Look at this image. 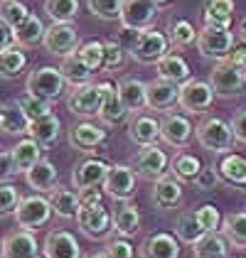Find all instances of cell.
I'll return each instance as SVG.
<instances>
[{
  "label": "cell",
  "mask_w": 246,
  "mask_h": 258,
  "mask_svg": "<svg viewBox=\"0 0 246 258\" xmlns=\"http://www.w3.org/2000/svg\"><path fill=\"white\" fill-rule=\"evenodd\" d=\"M180 101V84L167 79H153L148 84V108L153 111H167Z\"/></svg>",
  "instance_id": "17"
},
{
  "label": "cell",
  "mask_w": 246,
  "mask_h": 258,
  "mask_svg": "<svg viewBox=\"0 0 246 258\" xmlns=\"http://www.w3.org/2000/svg\"><path fill=\"white\" fill-rule=\"evenodd\" d=\"M37 258H44V256H37Z\"/></svg>",
  "instance_id": "61"
},
{
  "label": "cell",
  "mask_w": 246,
  "mask_h": 258,
  "mask_svg": "<svg viewBox=\"0 0 246 258\" xmlns=\"http://www.w3.org/2000/svg\"><path fill=\"white\" fill-rule=\"evenodd\" d=\"M27 15H30V10H27V5L20 3V0H0V20L5 22L10 30L18 27Z\"/></svg>",
  "instance_id": "45"
},
{
  "label": "cell",
  "mask_w": 246,
  "mask_h": 258,
  "mask_svg": "<svg viewBox=\"0 0 246 258\" xmlns=\"http://www.w3.org/2000/svg\"><path fill=\"white\" fill-rule=\"evenodd\" d=\"M52 204L49 199L42 197V195H32V197L20 199L18 209H15V221L20 229L27 231H37L40 226H44L49 219H52Z\"/></svg>",
  "instance_id": "5"
},
{
  "label": "cell",
  "mask_w": 246,
  "mask_h": 258,
  "mask_svg": "<svg viewBox=\"0 0 246 258\" xmlns=\"http://www.w3.org/2000/svg\"><path fill=\"white\" fill-rule=\"evenodd\" d=\"M219 175L224 182L236 184V187H246V158L241 155H224V160L219 162Z\"/></svg>",
  "instance_id": "35"
},
{
  "label": "cell",
  "mask_w": 246,
  "mask_h": 258,
  "mask_svg": "<svg viewBox=\"0 0 246 258\" xmlns=\"http://www.w3.org/2000/svg\"><path fill=\"white\" fill-rule=\"evenodd\" d=\"M158 8L150 0H123V10H121V27L123 30H136L143 32L150 30V25L155 20Z\"/></svg>",
  "instance_id": "11"
},
{
  "label": "cell",
  "mask_w": 246,
  "mask_h": 258,
  "mask_svg": "<svg viewBox=\"0 0 246 258\" xmlns=\"http://www.w3.org/2000/svg\"><path fill=\"white\" fill-rule=\"evenodd\" d=\"M226 241L219 234H205L195 243V256L197 258H226Z\"/></svg>",
  "instance_id": "39"
},
{
  "label": "cell",
  "mask_w": 246,
  "mask_h": 258,
  "mask_svg": "<svg viewBox=\"0 0 246 258\" xmlns=\"http://www.w3.org/2000/svg\"><path fill=\"white\" fill-rule=\"evenodd\" d=\"M239 37H241V42H246V18L239 22Z\"/></svg>",
  "instance_id": "58"
},
{
  "label": "cell",
  "mask_w": 246,
  "mask_h": 258,
  "mask_svg": "<svg viewBox=\"0 0 246 258\" xmlns=\"http://www.w3.org/2000/svg\"><path fill=\"white\" fill-rule=\"evenodd\" d=\"M44 258H82L79 241L69 231H49L44 238Z\"/></svg>",
  "instance_id": "18"
},
{
  "label": "cell",
  "mask_w": 246,
  "mask_h": 258,
  "mask_svg": "<svg viewBox=\"0 0 246 258\" xmlns=\"http://www.w3.org/2000/svg\"><path fill=\"white\" fill-rule=\"evenodd\" d=\"M214 103V91L209 86V81L190 79L180 86V101L177 106L187 113H207Z\"/></svg>",
  "instance_id": "8"
},
{
  "label": "cell",
  "mask_w": 246,
  "mask_h": 258,
  "mask_svg": "<svg viewBox=\"0 0 246 258\" xmlns=\"http://www.w3.org/2000/svg\"><path fill=\"white\" fill-rule=\"evenodd\" d=\"M18 106H20L22 113H25L30 120H40V118H44V116H49V113H52L49 101L35 99V96H30V94L20 96V99H18Z\"/></svg>",
  "instance_id": "46"
},
{
  "label": "cell",
  "mask_w": 246,
  "mask_h": 258,
  "mask_svg": "<svg viewBox=\"0 0 246 258\" xmlns=\"http://www.w3.org/2000/svg\"><path fill=\"white\" fill-rule=\"evenodd\" d=\"M106 251L111 253V258H136L133 246L126 241V238H111L106 243Z\"/></svg>",
  "instance_id": "52"
},
{
  "label": "cell",
  "mask_w": 246,
  "mask_h": 258,
  "mask_svg": "<svg viewBox=\"0 0 246 258\" xmlns=\"http://www.w3.org/2000/svg\"><path fill=\"white\" fill-rule=\"evenodd\" d=\"M44 49L49 54H57V57H67L72 52H77L79 47V32L72 27V22H52L44 32Z\"/></svg>",
  "instance_id": "9"
},
{
  "label": "cell",
  "mask_w": 246,
  "mask_h": 258,
  "mask_svg": "<svg viewBox=\"0 0 246 258\" xmlns=\"http://www.w3.org/2000/svg\"><path fill=\"white\" fill-rule=\"evenodd\" d=\"M25 67H27V54L20 47H8L0 52V77L3 79H15Z\"/></svg>",
  "instance_id": "36"
},
{
  "label": "cell",
  "mask_w": 246,
  "mask_h": 258,
  "mask_svg": "<svg viewBox=\"0 0 246 258\" xmlns=\"http://www.w3.org/2000/svg\"><path fill=\"white\" fill-rule=\"evenodd\" d=\"M197 49L205 59L222 61L231 54L234 49V35L229 32V27H217V25H205L197 32Z\"/></svg>",
  "instance_id": "4"
},
{
  "label": "cell",
  "mask_w": 246,
  "mask_h": 258,
  "mask_svg": "<svg viewBox=\"0 0 246 258\" xmlns=\"http://www.w3.org/2000/svg\"><path fill=\"white\" fill-rule=\"evenodd\" d=\"M44 32H47V27L42 25V20L30 13L18 27H13V40L18 47H32V44L44 40Z\"/></svg>",
  "instance_id": "25"
},
{
  "label": "cell",
  "mask_w": 246,
  "mask_h": 258,
  "mask_svg": "<svg viewBox=\"0 0 246 258\" xmlns=\"http://www.w3.org/2000/svg\"><path fill=\"white\" fill-rule=\"evenodd\" d=\"M86 258H111V253H108V251L103 248V251H94V253H89Z\"/></svg>",
  "instance_id": "57"
},
{
  "label": "cell",
  "mask_w": 246,
  "mask_h": 258,
  "mask_svg": "<svg viewBox=\"0 0 246 258\" xmlns=\"http://www.w3.org/2000/svg\"><path fill=\"white\" fill-rule=\"evenodd\" d=\"M77 224L84 231V236L89 238H106L108 231L113 229V214L103 207V204H96V207H82L79 214H77Z\"/></svg>",
  "instance_id": "10"
},
{
  "label": "cell",
  "mask_w": 246,
  "mask_h": 258,
  "mask_svg": "<svg viewBox=\"0 0 246 258\" xmlns=\"http://www.w3.org/2000/svg\"><path fill=\"white\" fill-rule=\"evenodd\" d=\"M123 64V47L118 42H103V69H118Z\"/></svg>",
  "instance_id": "49"
},
{
  "label": "cell",
  "mask_w": 246,
  "mask_h": 258,
  "mask_svg": "<svg viewBox=\"0 0 246 258\" xmlns=\"http://www.w3.org/2000/svg\"><path fill=\"white\" fill-rule=\"evenodd\" d=\"M195 214H197V219H200V224H202V229L207 234H217V229L222 226V214H219V209L214 204H202Z\"/></svg>",
  "instance_id": "47"
},
{
  "label": "cell",
  "mask_w": 246,
  "mask_h": 258,
  "mask_svg": "<svg viewBox=\"0 0 246 258\" xmlns=\"http://www.w3.org/2000/svg\"><path fill=\"white\" fill-rule=\"evenodd\" d=\"M170 52V40L158 30H143L131 47V57L141 64H158Z\"/></svg>",
  "instance_id": "6"
},
{
  "label": "cell",
  "mask_w": 246,
  "mask_h": 258,
  "mask_svg": "<svg viewBox=\"0 0 246 258\" xmlns=\"http://www.w3.org/2000/svg\"><path fill=\"white\" fill-rule=\"evenodd\" d=\"M13 42H15L13 40V30L0 20V52H3V49H8V47H13Z\"/></svg>",
  "instance_id": "56"
},
{
  "label": "cell",
  "mask_w": 246,
  "mask_h": 258,
  "mask_svg": "<svg viewBox=\"0 0 246 258\" xmlns=\"http://www.w3.org/2000/svg\"><path fill=\"white\" fill-rule=\"evenodd\" d=\"M18 204H20V195H18V189L13 187V184H0V217L3 214H10V212H15L18 209Z\"/></svg>",
  "instance_id": "48"
},
{
  "label": "cell",
  "mask_w": 246,
  "mask_h": 258,
  "mask_svg": "<svg viewBox=\"0 0 246 258\" xmlns=\"http://www.w3.org/2000/svg\"><path fill=\"white\" fill-rule=\"evenodd\" d=\"M128 138L136 145H155V140L160 138V123L153 116L145 113H136L131 123H128Z\"/></svg>",
  "instance_id": "19"
},
{
  "label": "cell",
  "mask_w": 246,
  "mask_h": 258,
  "mask_svg": "<svg viewBox=\"0 0 246 258\" xmlns=\"http://www.w3.org/2000/svg\"><path fill=\"white\" fill-rule=\"evenodd\" d=\"M59 72H61V77L67 79V84H72V86H84V84H89V81H91V74H94V72L77 57V52L61 57Z\"/></svg>",
  "instance_id": "31"
},
{
  "label": "cell",
  "mask_w": 246,
  "mask_h": 258,
  "mask_svg": "<svg viewBox=\"0 0 246 258\" xmlns=\"http://www.w3.org/2000/svg\"><path fill=\"white\" fill-rule=\"evenodd\" d=\"M200 170H202V162L190 153H180L170 162V172L177 179H195L200 175Z\"/></svg>",
  "instance_id": "41"
},
{
  "label": "cell",
  "mask_w": 246,
  "mask_h": 258,
  "mask_svg": "<svg viewBox=\"0 0 246 258\" xmlns=\"http://www.w3.org/2000/svg\"><path fill=\"white\" fill-rule=\"evenodd\" d=\"M244 84H246V77L236 67H231L226 59L217 61L214 69L209 72V86H212L214 96H219V99L239 96L241 89H244Z\"/></svg>",
  "instance_id": "7"
},
{
  "label": "cell",
  "mask_w": 246,
  "mask_h": 258,
  "mask_svg": "<svg viewBox=\"0 0 246 258\" xmlns=\"http://www.w3.org/2000/svg\"><path fill=\"white\" fill-rule=\"evenodd\" d=\"M89 13L96 15L99 20L113 22L121 20V10H123V0H86Z\"/></svg>",
  "instance_id": "43"
},
{
  "label": "cell",
  "mask_w": 246,
  "mask_h": 258,
  "mask_svg": "<svg viewBox=\"0 0 246 258\" xmlns=\"http://www.w3.org/2000/svg\"><path fill=\"white\" fill-rule=\"evenodd\" d=\"M234 20V0H205V25L231 27Z\"/></svg>",
  "instance_id": "33"
},
{
  "label": "cell",
  "mask_w": 246,
  "mask_h": 258,
  "mask_svg": "<svg viewBox=\"0 0 246 258\" xmlns=\"http://www.w3.org/2000/svg\"><path fill=\"white\" fill-rule=\"evenodd\" d=\"M195 136V125L192 120L182 113H167L160 120V138L172 145V148H187L190 140Z\"/></svg>",
  "instance_id": "13"
},
{
  "label": "cell",
  "mask_w": 246,
  "mask_h": 258,
  "mask_svg": "<svg viewBox=\"0 0 246 258\" xmlns=\"http://www.w3.org/2000/svg\"><path fill=\"white\" fill-rule=\"evenodd\" d=\"M77 57H79L91 72L103 69V42L89 40V42H84V44H79V47H77Z\"/></svg>",
  "instance_id": "44"
},
{
  "label": "cell",
  "mask_w": 246,
  "mask_h": 258,
  "mask_svg": "<svg viewBox=\"0 0 246 258\" xmlns=\"http://www.w3.org/2000/svg\"><path fill=\"white\" fill-rule=\"evenodd\" d=\"M226 61H229L231 67H236L246 77V49H231V54L226 57Z\"/></svg>",
  "instance_id": "55"
},
{
  "label": "cell",
  "mask_w": 246,
  "mask_h": 258,
  "mask_svg": "<svg viewBox=\"0 0 246 258\" xmlns=\"http://www.w3.org/2000/svg\"><path fill=\"white\" fill-rule=\"evenodd\" d=\"M40 256V246H37V238L35 231H13L3 238V258H37Z\"/></svg>",
  "instance_id": "16"
},
{
  "label": "cell",
  "mask_w": 246,
  "mask_h": 258,
  "mask_svg": "<svg viewBox=\"0 0 246 258\" xmlns=\"http://www.w3.org/2000/svg\"><path fill=\"white\" fill-rule=\"evenodd\" d=\"M30 128V118L22 113V108L18 106V101L0 106V131L10 133V136H22Z\"/></svg>",
  "instance_id": "29"
},
{
  "label": "cell",
  "mask_w": 246,
  "mask_h": 258,
  "mask_svg": "<svg viewBox=\"0 0 246 258\" xmlns=\"http://www.w3.org/2000/svg\"><path fill=\"white\" fill-rule=\"evenodd\" d=\"M108 170H111V165L103 162V160H99V158L82 160V162L74 167V172H72V184H74V189L99 187V184H103Z\"/></svg>",
  "instance_id": "15"
},
{
  "label": "cell",
  "mask_w": 246,
  "mask_h": 258,
  "mask_svg": "<svg viewBox=\"0 0 246 258\" xmlns=\"http://www.w3.org/2000/svg\"><path fill=\"white\" fill-rule=\"evenodd\" d=\"M150 3H153V5H155V8H163V5H167V3H170V0H150Z\"/></svg>",
  "instance_id": "59"
},
{
  "label": "cell",
  "mask_w": 246,
  "mask_h": 258,
  "mask_svg": "<svg viewBox=\"0 0 246 258\" xmlns=\"http://www.w3.org/2000/svg\"><path fill=\"white\" fill-rule=\"evenodd\" d=\"M175 234H177V238H180L182 243H192V246H195L200 238L205 236L207 231L202 229V224H200V219H197L195 212H182L180 219H177Z\"/></svg>",
  "instance_id": "37"
},
{
  "label": "cell",
  "mask_w": 246,
  "mask_h": 258,
  "mask_svg": "<svg viewBox=\"0 0 246 258\" xmlns=\"http://www.w3.org/2000/svg\"><path fill=\"white\" fill-rule=\"evenodd\" d=\"M108 197H113L116 202H128L136 195V172L128 165H111L108 175L101 184Z\"/></svg>",
  "instance_id": "12"
},
{
  "label": "cell",
  "mask_w": 246,
  "mask_h": 258,
  "mask_svg": "<svg viewBox=\"0 0 246 258\" xmlns=\"http://www.w3.org/2000/svg\"><path fill=\"white\" fill-rule=\"evenodd\" d=\"M138 226H141V214L133 204H121L118 209H113V231L118 236H133L138 231Z\"/></svg>",
  "instance_id": "32"
},
{
  "label": "cell",
  "mask_w": 246,
  "mask_h": 258,
  "mask_svg": "<svg viewBox=\"0 0 246 258\" xmlns=\"http://www.w3.org/2000/svg\"><path fill=\"white\" fill-rule=\"evenodd\" d=\"M0 258H3V241H0Z\"/></svg>",
  "instance_id": "60"
},
{
  "label": "cell",
  "mask_w": 246,
  "mask_h": 258,
  "mask_svg": "<svg viewBox=\"0 0 246 258\" xmlns=\"http://www.w3.org/2000/svg\"><path fill=\"white\" fill-rule=\"evenodd\" d=\"M101 204V189L89 187V189H79V209L82 207H96Z\"/></svg>",
  "instance_id": "54"
},
{
  "label": "cell",
  "mask_w": 246,
  "mask_h": 258,
  "mask_svg": "<svg viewBox=\"0 0 246 258\" xmlns=\"http://www.w3.org/2000/svg\"><path fill=\"white\" fill-rule=\"evenodd\" d=\"M153 202L160 207V209H172L182 202V184L172 177H160L155 179V187H153Z\"/></svg>",
  "instance_id": "26"
},
{
  "label": "cell",
  "mask_w": 246,
  "mask_h": 258,
  "mask_svg": "<svg viewBox=\"0 0 246 258\" xmlns=\"http://www.w3.org/2000/svg\"><path fill=\"white\" fill-rule=\"evenodd\" d=\"M18 175V165L13 158V150H0V184L10 182Z\"/></svg>",
  "instance_id": "51"
},
{
  "label": "cell",
  "mask_w": 246,
  "mask_h": 258,
  "mask_svg": "<svg viewBox=\"0 0 246 258\" xmlns=\"http://www.w3.org/2000/svg\"><path fill=\"white\" fill-rule=\"evenodd\" d=\"M231 131H234V138L246 145V108H241V111L234 113V118H231Z\"/></svg>",
  "instance_id": "53"
},
{
  "label": "cell",
  "mask_w": 246,
  "mask_h": 258,
  "mask_svg": "<svg viewBox=\"0 0 246 258\" xmlns=\"http://www.w3.org/2000/svg\"><path fill=\"white\" fill-rule=\"evenodd\" d=\"M141 258H180V246L172 234H153L141 246Z\"/></svg>",
  "instance_id": "21"
},
{
  "label": "cell",
  "mask_w": 246,
  "mask_h": 258,
  "mask_svg": "<svg viewBox=\"0 0 246 258\" xmlns=\"http://www.w3.org/2000/svg\"><path fill=\"white\" fill-rule=\"evenodd\" d=\"M133 172L143 179H160L167 170V155L158 145H145L143 150L133 158Z\"/></svg>",
  "instance_id": "14"
},
{
  "label": "cell",
  "mask_w": 246,
  "mask_h": 258,
  "mask_svg": "<svg viewBox=\"0 0 246 258\" xmlns=\"http://www.w3.org/2000/svg\"><path fill=\"white\" fill-rule=\"evenodd\" d=\"M49 204H52V212L59 219H77L79 214V195L74 189L54 187L49 195Z\"/></svg>",
  "instance_id": "27"
},
{
  "label": "cell",
  "mask_w": 246,
  "mask_h": 258,
  "mask_svg": "<svg viewBox=\"0 0 246 258\" xmlns=\"http://www.w3.org/2000/svg\"><path fill=\"white\" fill-rule=\"evenodd\" d=\"M25 89H27V94L35 96V99L54 101L64 94L67 79L61 77L59 67H37L35 72H30Z\"/></svg>",
  "instance_id": "1"
},
{
  "label": "cell",
  "mask_w": 246,
  "mask_h": 258,
  "mask_svg": "<svg viewBox=\"0 0 246 258\" xmlns=\"http://www.w3.org/2000/svg\"><path fill=\"white\" fill-rule=\"evenodd\" d=\"M158 74H160V79H167V81H172V84H180V86H182L184 81L192 79L190 64L177 52H167L163 59L158 61Z\"/></svg>",
  "instance_id": "23"
},
{
  "label": "cell",
  "mask_w": 246,
  "mask_h": 258,
  "mask_svg": "<svg viewBox=\"0 0 246 258\" xmlns=\"http://www.w3.org/2000/svg\"><path fill=\"white\" fill-rule=\"evenodd\" d=\"M226 238L236 246H246V212H234L222 221Z\"/></svg>",
  "instance_id": "42"
},
{
  "label": "cell",
  "mask_w": 246,
  "mask_h": 258,
  "mask_svg": "<svg viewBox=\"0 0 246 258\" xmlns=\"http://www.w3.org/2000/svg\"><path fill=\"white\" fill-rule=\"evenodd\" d=\"M167 40L172 47H190L197 42V30L187 20H172L167 27Z\"/></svg>",
  "instance_id": "40"
},
{
  "label": "cell",
  "mask_w": 246,
  "mask_h": 258,
  "mask_svg": "<svg viewBox=\"0 0 246 258\" xmlns=\"http://www.w3.org/2000/svg\"><path fill=\"white\" fill-rule=\"evenodd\" d=\"M103 140H106V131L94 125V123H77L69 131V145L77 148V150H84V153H91Z\"/></svg>",
  "instance_id": "20"
},
{
  "label": "cell",
  "mask_w": 246,
  "mask_h": 258,
  "mask_svg": "<svg viewBox=\"0 0 246 258\" xmlns=\"http://www.w3.org/2000/svg\"><path fill=\"white\" fill-rule=\"evenodd\" d=\"M118 94L121 101L126 103L128 113H141L148 108V84L141 79H123L118 84Z\"/></svg>",
  "instance_id": "22"
},
{
  "label": "cell",
  "mask_w": 246,
  "mask_h": 258,
  "mask_svg": "<svg viewBox=\"0 0 246 258\" xmlns=\"http://www.w3.org/2000/svg\"><path fill=\"white\" fill-rule=\"evenodd\" d=\"M13 158H15V165H18V172H27L32 165H37L42 160V145L37 140L25 138L13 148Z\"/></svg>",
  "instance_id": "34"
},
{
  "label": "cell",
  "mask_w": 246,
  "mask_h": 258,
  "mask_svg": "<svg viewBox=\"0 0 246 258\" xmlns=\"http://www.w3.org/2000/svg\"><path fill=\"white\" fill-rule=\"evenodd\" d=\"M44 13L52 22H72L79 15V0H44Z\"/></svg>",
  "instance_id": "38"
},
{
  "label": "cell",
  "mask_w": 246,
  "mask_h": 258,
  "mask_svg": "<svg viewBox=\"0 0 246 258\" xmlns=\"http://www.w3.org/2000/svg\"><path fill=\"white\" fill-rule=\"evenodd\" d=\"M126 116H128V108H126V103L121 101L118 89L111 84L108 91H106V96H103V106H101V111H99V118L106 125H116V123L126 120Z\"/></svg>",
  "instance_id": "30"
},
{
  "label": "cell",
  "mask_w": 246,
  "mask_h": 258,
  "mask_svg": "<svg viewBox=\"0 0 246 258\" xmlns=\"http://www.w3.org/2000/svg\"><path fill=\"white\" fill-rule=\"evenodd\" d=\"M25 177H27V184L32 189H37V192H52L57 187V167L49 160L42 158L37 165H32L25 172Z\"/></svg>",
  "instance_id": "24"
},
{
  "label": "cell",
  "mask_w": 246,
  "mask_h": 258,
  "mask_svg": "<svg viewBox=\"0 0 246 258\" xmlns=\"http://www.w3.org/2000/svg\"><path fill=\"white\" fill-rule=\"evenodd\" d=\"M219 179H222L219 170H214V167H202L200 175L195 177V184H197V189H202V192H212V189H217Z\"/></svg>",
  "instance_id": "50"
},
{
  "label": "cell",
  "mask_w": 246,
  "mask_h": 258,
  "mask_svg": "<svg viewBox=\"0 0 246 258\" xmlns=\"http://www.w3.org/2000/svg\"><path fill=\"white\" fill-rule=\"evenodd\" d=\"M108 81L106 84H84V86H74V91L69 94L67 106L74 116H82V118H91V116H99L103 106V96L108 91Z\"/></svg>",
  "instance_id": "3"
},
{
  "label": "cell",
  "mask_w": 246,
  "mask_h": 258,
  "mask_svg": "<svg viewBox=\"0 0 246 258\" xmlns=\"http://www.w3.org/2000/svg\"><path fill=\"white\" fill-rule=\"evenodd\" d=\"M197 140L205 150H212V153H226L231 150L234 145V131H231V123L217 118V116H207V118L200 120L197 125Z\"/></svg>",
  "instance_id": "2"
},
{
  "label": "cell",
  "mask_w": 246,
  "mask_h": 258,
  "mask_svg": "<svg viewBox=\"0 0 246 258\" xmlns=\"http://www.w3.org/2000/svg\"><path fill=\"white\" fill-rule=\"evenodd\" d=\"M59 131H61V120L57 118L54 113H49V116H44V118H40V120H30L27 136H30L32 140H37L42 148H44V145L57 143Z\"/></svg>",
  "instance_id": "28"
}]
</instances>
